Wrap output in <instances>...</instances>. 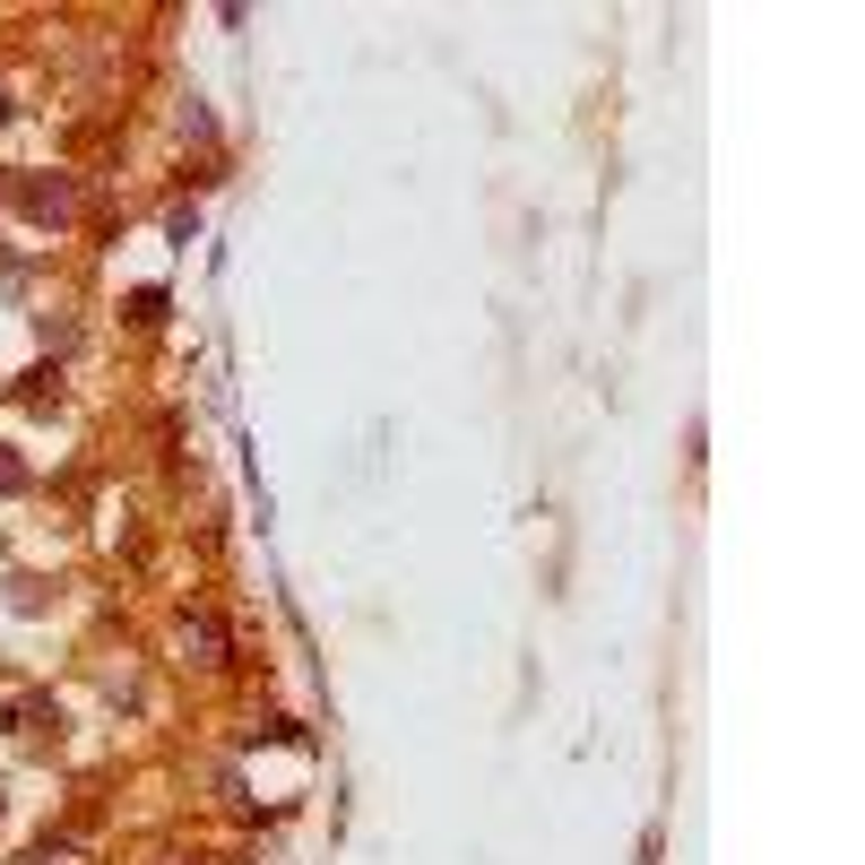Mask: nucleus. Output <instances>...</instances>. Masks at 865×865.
<instances>
[{
    "mask_svg": "<svg viewBox=\"0 0 865 865\" xmlns=\"http://www.w3.org/2000/svg\"><path fill=\"white\" fill-rule=\"evenodd\" d=\"M27 208H35V217H70V182H35Z\"/></svg>",
    "mask_w": 865,
    "mask_h": 865,
    "instance_id": "2",
    "label": "nucleus"
},
{
    "mask_svg": "<svg viewBox=\"0 0 865 865\" xmlns=\"http://www.w3.org/2000/svg\"><path fill=\"white\" fill-rule=\"evenodd\" d=\"M182 641L200 650V666H225V623H217V614H191V623H182Z\"/></svg>",
    "mask_w": 865,
    "mask_h": 865,
    "instance_id": "1",
    "label": "nucleus"
},
{
    "mask_svg": "<svg viewBox=\"0 0 865 865\" xmlns=\"http://www.w3.org/2000/svg\"><path fill=\"white\" fill-rule=\"evenodd\" d=\"M18 485H27V467H18V458H9V442H0V494H18Z\"/></svg>",
    "mask_w": 865,
    "mask_h": 865,
    "instance_id": "3",
    "label": "nucleus"
}]
</instances>
